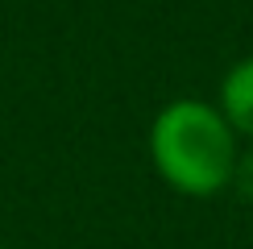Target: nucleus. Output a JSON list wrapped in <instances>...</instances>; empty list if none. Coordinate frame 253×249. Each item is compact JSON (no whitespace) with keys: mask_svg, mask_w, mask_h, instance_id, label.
Instances as JSON below:
<instances>
[{"mask_svg":"<svg viewBox=\"0 0 253 249\" xmlns=\"http://www.w3.org/2000/svg\"><path fill=\"white\" fill-rule=\"evenodd\" d=\"M233 191H237L245 204H253V145H249V150H241V158H237V170H233Z\"/></svg>","mask_w":253,"mask_h":249,"instance_id":"nucleus-3","label":"nucleus"},{"mask_svg":"<svg viewBox=\"0 0 253 249\" xmlns=\"http://www.w3.org/2000/svg\"><path fill=\"white\" fill-rule=\"evenodd\" d=\"M145 145L158 179L187 200H212L228 191L237 158L245 150L224 112L199 96H174L170 104H162L150 121Z\"/></svg>","mask_w":253,"mask_h":249,"instance_id":"nucleus-1","label":"nucleus"},{"mask_svg":"<svg viewBox=\"0 0 253 249\" xmlns=\"http://www.w3.org/2000/svg\"><path fill=\"white\" fill-rule=\"evenodd\" d=\"M0 249H4V245H0Z\"/></svg>","mask_w":253,"mask_h":249,"instance_id":"nucleus-4","label":"nucleus"},{"mask_svg":"<svg viewBox=\"0 0 253 249\" xmlns=\"http://www.w3.org/2000/svg\"><path fill=\"white\" fill-rule=\"evenodd\" d=\"M216 108L224 112V121L237 129V137L253 145V54L237 58L233 67L224 71L220 91H216Z\"/></svg>","mask_w":253,"mask_h":249,"instance_id":"nucleus-2","label":"nucleus"}]
</instances>
